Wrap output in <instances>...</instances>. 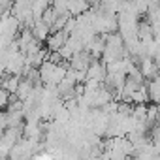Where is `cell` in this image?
I'll return each instance as SVG.
<instances>
[{
	"label": "cell",
	"instance_id": "52a82bcc",
	"mask_svg": "<svg viewBox=\"0 0 160 160\" xmlns=\"http://www.w3.org/2000/svg\"><path fill=\"white\" fill-rule=\"evenodd\" d=\"M57 10H55V6L53 4H49L45 10H43V13H42V21L45 23V25H49V27H53V23H55V19H57Z\"/></svg>",
	"mask_w": 160,
	"mask_h": 160
},
{
	"label": "cell",
	"instance_id": "9c48e42d",
	"mask_svg": "<svg viewBox=\"0 0 160 160\" xmlns=\"http://www.w3.org/2000/svg\"><path fill=\"white\" fill-rule=\"evenodd\" d=\"M8 102H10V92H8L6 89L0 87V109L6 108V106H8Z\"/></svg>",
	"mask_w": 160,
	"mask_h": 160
},
{
	"label": "cell",
	"instance_id": "3957f363",
	"mask_svg": "<svg viewBox=\"0 0 160 160\" xmlns=\"http://www.w3.org/2000/svg\"><path fill=\"white\" fill-rule=\"evenodd\" d=\"M85 49L92 55V58H100L102 53H104V49H106V36H104V34H96V36L87 43Z\"/></svg>",
	"mask_w": 160,
	"mask_h": 160
},
{
	"label": "cell",
	"instance_id": "7c38bea8",
	"mask_svg": "<svg viewBox=\"0 0 160 160\" xmlns=\"http://www.w3.org/2000/svg\"><path fill=\"white\" fill-rule=\"evenodd\" d=\"M53 2H55V0H51V4H53Z\"/></svg>",
	"mask_w": 160,
	"mask_h": 160
},
{
	"label": "cell",
	"instance_id": "6da1fadb",
	"mask_svg": "<svg viewBox=\"0 0 160 160\" xmlns=\"http://www.w3.org/2000/svg\"><path fill=\"white\" fill-rule=\"evenodd\" d=\"M68 32L64 30V28H60V30H53L51 34H49V38L45 40V43H47V49L49 51H58L64 43H66V40H68Z\"/></svg>",
	"mask_w": 160,
	"mask_h": 160
},
{
	"label": "cell",
	"instance_id": "30bf717a",
	"mask_svg": "<svg viewBox=\"0 0 160 160\" xmlns=\"http://www.w3.org/2000/svg\"><path fill=\"white\" fill-rule=\"evenodd\" d=\"M8 113H0V136H2L8 130Z\"/></svg>",
	"mask_w": 160,
	"mask_h": 160
},
{
	"label": "cell",
	"instance_id": "5b68a950",
	"mask_svg": "<svg viewBox=\"0 0 160 160\" xmlns=\"http://www.w3.org/2000/svg\"><path fill=\"white\" fill-rule=\"evenodd\" d=\"M34 83L30 81V79H27V77H21V83H19V87H17V91H15V94H17V98L19 100H27L32 92H34Z\"/></svg>",
	"mask_w": 160,
	"mask_h": 160
},
{
	"label": "cell",
	"instance_id": "277c9868",
	"mask_svg": "<svg viewBox=\"0 0 160 160\" xmlns=\"http://www.w3.org/2000/svg\"><path fill=\"white\" fill-rule=\"evenodd\" d=\"M91 0H70V4H68V12H70V15H73V17H77V15H81V13H85V12H89L91 10Z\"/></svg>",
	"mask_w": 160,
	"mask_h": 160
},
{
	"label": "cell",
	"instance_id": "ba28073f",
	"mask_svg": "<svg viewBox=\"0 0 160 160\" xmlns=\"http://www.w3.org/2000/svg\"><path fill=\"white\" fill-rule=\"evenodd\" d=\"M147 111H149V106L147 104H134V119L136 121H145L147 122Z\"/></svg>",
	"mask_w": 160,
	"mask_h": 160
},
{
	"label": "cell",
	"instance_id": "8992f818",
	"mask_svg": "<svg viewBox=\"0 0 160 160\" xmlns=\"http://www.w3.org/2000/svg\"><path fill=\"white\" fill-rule=\"evenodd\" d=\"M32 32H34L36 40L45 42V40L49 38V34H51V27H49V25H45L42 19H38V21H34V25H32Z\"/></svg>",
	"mask_w": 160,
	"mask_h": 160
},
{
	"label": "cell",
	"instance_id": "7a4b0ae2",
	"mask_svg": "<svg viewBox=\"0 0 160 160\" xmlns=\"http://www.w3.org/2000/svg\"><path fill=\"white\" fill-rule=\"evenodd\" d=\"M91 62H92V55L87 49H83V51L75 53L70 58V68H73V70H87Z\"/></svg>",
	"mask_w": 160,
	"mask_h": 160
},
{
	"label": "cell",
	"instance_id": "8fae6325",
	"mask_svg": "<svg viewBox=\"0 0 160 160\" xmlns=\"http://www.w3.org/2000/svg\"><path fill=\"white\" fill-rule=\"evenodd\" d=\"M156 119H158V122H160V104H156Z\"/></svg>",
	"mask_w": 160,
	"mask_h": 160
}]
</instances>
